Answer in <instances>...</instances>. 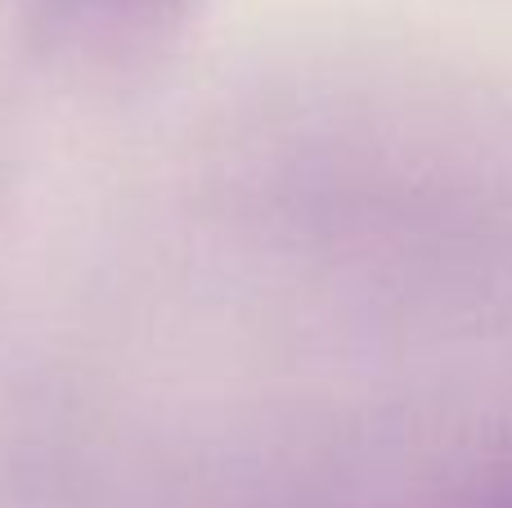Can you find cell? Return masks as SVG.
I'll list each match as a JSON object with an SVG mask.
<instances>
[{
    "instance_id": "1",
    "label": "cell",
    "mask_w": 512,
    "mask_h": 508,
    "mask_svg": "<svg viewBox=\"0 0 512 508\" xmlns=\"http://www.w3.org/2000/svg\"><path fill=\"white\" fill-rule=\"evenodd\" d=\"M32 36L77 72H131L158 59L198 0H23Z\"/></svg>"
}]
</instances>
